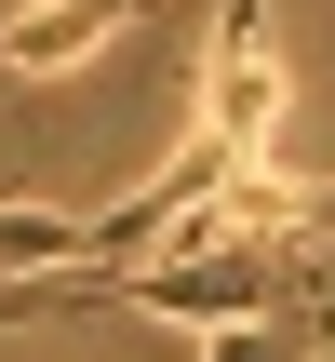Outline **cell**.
Masks as SVG:
<instances>
[{"label":"cell","mask_w":335,"mask_h":362,"mask_svg":"<svg viewBox=\"0 0 335 362\" xmlns=\"http://www.w3.org/2000/svg\"><path fill=\"white\" fill-rule=\"evenodd\" d=\"M295 296H322L295 228H228V242H175V255L134 269V309H148V322H201V336H215V322H269V309H295Z\"/></svg>","instance_id":"6da1fadb"},{"label":"cell","mask_w":335,"mask_h":362,"mask_svg":"<svg viewBox=\"0 0 335 362\" xmlns=\"http://www.w3.org/2000/svg\"><path fill=\"white\" fill-rule=\"evenodd\" d=\"M201 134H228L242 161L282 148V40H269V0H228L215 40H201Z\"/></svg>","instance_id":"7a4b0ae2"},{"label":"cell","mask_w":335,"mask_h":362,"mask_svg":"<svg viewBox=\"0 0 335 362\" xmlns=\"http://www.w3.org/2000/svg\"><path fill=\"white\" fill-rule=\"evenodd\" d=\"M107 27H134V13H121V0H13V13H0V67L54 81V67H81Z\"/></svg>","instance_id":"3957f363"},{"label":"cell","mask_w":335,"mask_h":362,"mask_svg":"<svg viewBox=\"0 0 335 362\" xmlns=\"http://www.w3.org/2000/svg\"><path fill=\"white\" fill-rule=\"evenodd\" d=\"M335 349V296H295V309H269V322H215L201 362H322Z\"/></svg>","instance_id":"277c9868"},{"label":"cell","mask_w":335,"mask_h":362,"mask_svg":"<svg viewBox=\"0 0 335 362\" xmlns=\"http://www.w3.org/2000/svg\"><path fill=\"white\" fill-rule=\"evenodd\" d=\"M295 242H335V188H295Z\"/></svg>","instance_id":"5b68a950"},{"label":"cell","mask_w":335,"mask_h":362,"mask_svg":"<svg viewBox=\"0 0 335 362\" xmlns=\"http://www.w3.org/2000/svg\"><path fill=\"white\" fill-rule=\"evenodd\" d=\"M121 13H148V0H121Z\"/></svg>","instance_id":"8992f818"}]
</instances>
